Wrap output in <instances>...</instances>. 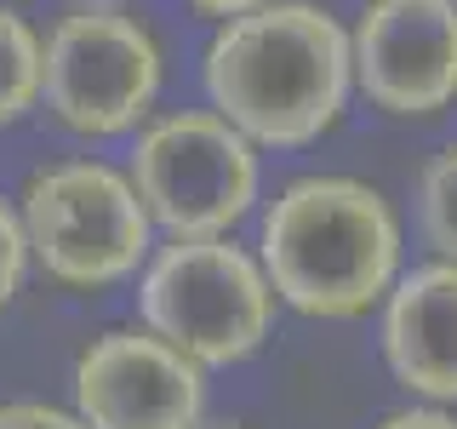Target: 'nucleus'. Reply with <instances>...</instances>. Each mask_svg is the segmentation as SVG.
Wrapping results in <instances>:
<instances>
[{"mask_svg": "<svg viewBox=\"0 0 457 429\" xmlns=\"http://www.w3.org/2000/svg\"><path fill=\"white\" fill-rule=\"evenodd\" d=\"M383 361L428 407H457V264L428 257L383 298Z\"/></svg>", "mask_w": 457, "mask_h": 429, "instance_id": "9", "label": "nucleus"}, {"mask_svg": "<svg viewBox=\"0 0 457 429\" xmlns=\"http://www.w3.org/2000/svg\"><path fill=\"white\" fill-rule=\"evenodd\" d=\"M0 429H86L75 407H52V400H0Z\"/></svg>", "mask_w": 457, "mask_h": 429, "instance_id": "13", "label": "nucleus"}, {"mask_svg": "<svg viewBox=\"0 0 457 429\" xmlns=\"http://www.w3.org/2000/svg\"><path fill=\"white\" fill-rule=\"evenodd\" d=\"M206 104L257 149L320 143L349 109V29L314 0H263L223 18L200 57Z\"/></svg>", "mask_w": 457, "mask_h": 429, "instance_id": "1", "label": "nucleus"}, {"mask_svg": "<svg viewBox=\"0 0 457 429\" xmlns=\"http://www.w3.org/2000/svg\"><path fill=\"white\" fill-rule=\"evenodd\" d=\"M80 6H126V0H80Z\"/></svg>", "mask_w": 457, "mask_h": 429, "instance_id": "17", "label": "nucleus"}, {"mask_svg": "<svg viewBox=\"0 0 457 429\" xmlns=\"http://www.w3.org/2000/svg\"><path fill=\"white\" fill-rule=\"evenodd\" d=\"M75 418L86 429H195L206 418V372L149 326H109L75 355Z\"/></svg>", "mask_w": 457, "mask_h": 429, "instance_id": "8", "label": "nucleus"}, {"mask_svg": "<svg viewBox=\"0 0 457 429\" xmlns=\"http://www.w3.org/2000/svg\"><path fill=\"white\" fill-rule=\"evenodd\" d=\"M40 109V29L18 6H0V126Z\"/></svg>", "mask_w": 457, "mask_h": 429, "instance_id": "10", "label": "nucleus"}, {"mask_svg": "<svg viewBox=\"0 0 457 429\" xmlns=\"http://www.w3.org/2000/svg\"><path fill=\"white\" fill-rule=\"evenodd\" d=\"M400 218L389 195L349 172L280 183L257 223V264L286 309L309 321H361L400 281Z\"/></svg>", "mask_w": 457, "mask_h": 429, "instance_id": "2", "label": "nucleus"}, {"mask_svg": "<svg viewBox=\"0 0 457 429\" xmlns=\"http://www.w3.org/2000/svg\"><path fill=\"white\" fill-rule=\"evenodd\" d=\"M183 6H195V12H206V18H240V12H252V6H263V0H183Z\"/></svg>", "mask_w": 457, "mask_h": 429, "instance_id": "15", "label": "nucleus"}, {"mask_svg": "<svg viewBox=\"0 0 457 429\" xmlns=\"http://www.w3.org/2000/svg\"><path fill=\"white\" fill-rule=\"evenodd\" d=\"M195 429H252V424H235V418H218V424H206V418H200Z\"/></svg>", "mask_w": 457, "mask_h": 429, "instance_id": "16", "label": "nucleus"}, {"mask_svg": "<svg viewBox=\"0 0 457 429\" xmlns=\"http://www.w3.org/2000/svg\"><path fill=\"white\" fill-rule=\"evenodd\" d=\"M29 264L69 292H109L137 281L154 252V223L126 178L97 155H69L29 172L18 195Z\"/></svg>", "mask_w": 457, "mask_h": 429, "instance_id": "3", "label": "nucleus"}, {"mask_svg": "<svg viewBox=\"0 0 457 429\" xmlns=\"http://www.w3.org/2000/svg\"><path fill=\"white\" fill-rule=\"evenodd\" d=\"M166 52L126 6H75L40 40V109L75 138H120L154 114Z\"/></svg>", "mask_w": 457, "mask_h": 429, "instance_id": "6", "label": "nucleus"}, {"mask_svg": "<svg viewBox=\"0 0 457 429\" xmlns=\"http://www.w3.org/2000/svg\"><path fill=\"white\" fill-rule=\"evenodd\" d=\"M354 92L389 121L457 104V0H366L349 23Z\"/></svg>", "mask_w": 457, "mask_h": 429, "instance_id": "7", "label": "nucleus"}, {"mask_svg": "<svg viewBox=\"0 0 457 429\" xmlns=\"http://www.w3.org/2000/svg\"><path fill=\"white\" fill-rule=\"evenodd\" d=\"M371 429H457V412H452V407H428V400H418V407L383 412Z\"/></svg>", "mask_w": 457, "mask_h": 429, "instance_id": "14", "label": "nucleus"}, {"mask_svg": "<svg viewBox=\"0 0 457 429\" xmlns=\"http://www.w3.org/2000/svg\"><path fill=\"white\" fill-rule=\"evenodd\" d=\"M29 240H23V218H18V200L0 195V309L23 292L29 281Z\"/></svg>", "mask_w": 457, "mask_h": 429, "instance_id": "12", "label": "nucleus"}, {"mask_svg": "<svg viewBox=\"0 0 457 429\" xmlns=\"http://www.w3.org/2000/svg\"><path fill=\"white\" fill-rule=\"evenodd\" d=\"M275 286L252 247L228 235L166 240L137 269V326L189 355L200 372L240 366L275 326Z\"/></svg>", "mask_w": 457, "mask_h": 429, "instance_id": "4", "label": "nucleus"}, {"mask_svg": "<svg viewBox=\"0 0 457 429\" xmlns=\"http://www.w3.org/2000/svg\"><path fill=\"white\" fill-rule=\"evenodd\" d=\"M418 229L435 247V257L457 264V138L428 155L418 178Z\"/></svg>", "mask_w": 457, "mask_h": 429, "instance_id": "11", "label": "nucleus"}, {"mask_svg": "<svg viewBox=\"0 0 457 429\" xmlns=\"http://www.w3.org/2000/svg\"><path fill=\"white\" fill-rule=\"evenodd\" d=\"M126 178L154 229L171 240L228 235L257 206L263 166L257 143L223 121L218 109H166L132 132Z\"/></svg>", "mask_w": 457, "mask_h": 429, "instance_id": "5", "label": "nucleus"}]
</instances>
